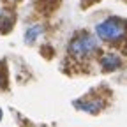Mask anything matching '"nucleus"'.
<instances>
[{"instance_id": "nucleus-1", "label": "nucleus", "mask_w": 127, "mask_h": 127, "mask_svg": "<svg viewBox=\"0 0 127 127\" xmlns=\"http://www.w3.org/2000/svg\"><path fill=\"white\" fill-rule=\"evenodd\" d=\"M95 34L99 39L111 44L122 42L127 39V21L122 18H117V16L106 18L95 25Z\"/></svg>"}, {"instance_id": "nucleus-5", "label": "nucleus", "mask_w": 127, "mask_h": 127, "mask_svg": "<svg viewBox=\"0 0 127 127\" xmlns=\"http://www.w3.org/2000/svg\"><path fill=\"white\" fill-rule=\"evenodd\" d=\"M44 32V27L41 25V23H35V25H32V27H28L27 28V32H25V42H34L41 34Z\"/></svg>"}, {"instance_id": "nucleus-4", "label": "nucleus", "mask_w": 127, "mask_h": 127, "mask_svg": "<svg viewBox=\"0 0 127 127\" xmlns=\"http://www.w3.org/2000/svg\"><path fill=\"white\" fill-rule=\"evenodd\" d=\"M74 106L79 108L81 111H87V113H97L104 108V102L102 101H76Z\"/></svg>"}, {"instance_id": "nucleus-2", "label": "nucleus", "mask_w": 127, "mask_h": 127, "mask_svg": "<svg viewBox=\"0 0 127 127\" xmlns=\"http://www.w3.org/2000/svg\"><path fill=\"white\" fill-rule=\"evenodd\" d=\"M67 51L71 57L78 60H88L95 53H99V41L88 34H79L72 37V41L67 46Z\"/></svg>"}, {"instance_id": "nucleus-6", "label": "nucleus", "mask_w": 127, "mask_h": 127, "mask_svg": "<svg viewBox=\"0 0 127 127\" xmlns=\"http://www.w3.org/2000/svg\"><path fill=\"white\" fill-rule=\"evenodd\" d=\"M12 23H14V16L7 14V12H0V32H9L12 28Z\"/></svg>"}, {"instance_id": "nucleus-3", "label": "nucleus", "mask_w": 127, "mask_h": 127, "mask_svg": "<svg viewBox=\"0 0 127 127\" xmlns=\"http://www.w3.org/2000/svg\"><path fill=\"white\" fill-rule=\"evenodd\" d=\"M101 67L104 71H118L122 67V58L117 53H104L101 57Z\"/></svg>"}, {"instance_id": "nucleus-8", "label": "nucleus", "mask_w": 127, "mask_h": 127, "mask_svg": "<svg viewBox=\"0 0 127 127\" xmlns=\"http://www.w3.org/2000/svg\"><path fill=\"white\" fill-rule=\"evenodd\" d=\"M0 118H2V109H0Z\"/></svg>"}, {"instance_id": "nucleus-7", "label": "nucleus", "mask_w": 127, "mask_h": 127, "mask_svg": "<svg viewBox=\"0 0 127 127\" xmlns=\"http://www.w3.org/2000/svg\"><path fill=\"white\" fill-rule=\"evenodd\" d=\"M5 85V76H0V88Z\"/></svg>"}]
</instances>
